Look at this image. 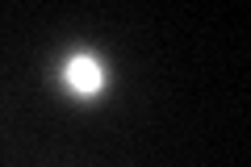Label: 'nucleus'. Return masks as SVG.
<instances>
[{"label":"nucleus","instance_id":"1","mask_svg":"<svg viewBox=\"0 0 251 167\" xmlns=\"http://www.w3.org/2000/svg\"><path fill=\"white\" fill-rule=\"evenodd\" d=\"M67 84L88 96V92H97L100 84H105V67H100L92 54H75V59H67Z\"/></svg>","mask_w":251,"mask_h":167}]
</instances>
